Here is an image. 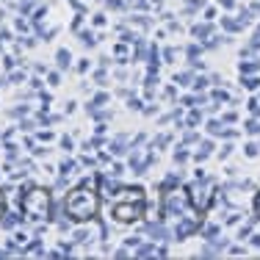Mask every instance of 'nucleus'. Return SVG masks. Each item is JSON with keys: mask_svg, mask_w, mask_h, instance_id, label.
<instances>
[{"mask_svg": "<svg viewBox=\"0 0 260 260\" xmlns=\"http://www.w3.org/2000/svg\"><path fill=\"white\" fill-rule=\"evenodd\" d=\"M257 208H260V202H257Z\"/></svg>", "mask_w": 260, "mask_h": 260, "instance_id": "f257e3e1", "label": "nucleus"}]
</instances>
